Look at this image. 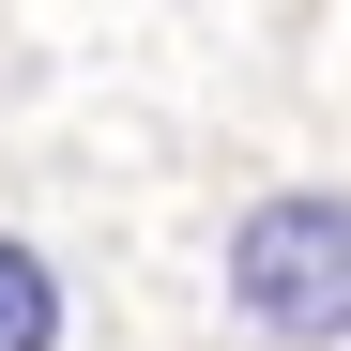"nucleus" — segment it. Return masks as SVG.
Masks as SVG:
<instances>
[{"label": "nucleus", "instance_id": "1", "mask_svg": "<svg viewBox=\"0 0 351 351\" xmlns=\"http://www.w3.org/2000/svg\"><path fill=\"white\" fill-rule=\"evenodd\" d=\"M229 306H245L260 336H290V351H336L351 336V199L336 184L260 199L245 229H229Z\"/></svg>", "mask_w": 351, "mask_h": 351}, {"label": "nucleus", "instance_id": "2", "mask_svg": "<svg viewBox=\"0 0 351 351\" xmlns=\"http://www.w3.org/2000/svg\"><path fill=\"white\" fill-rule=\"evenodd\" d=\"M0 351H62V275L0 229Z\"/></svg>", "mask_w": 351, "mask_h": 351}]
</instances>
